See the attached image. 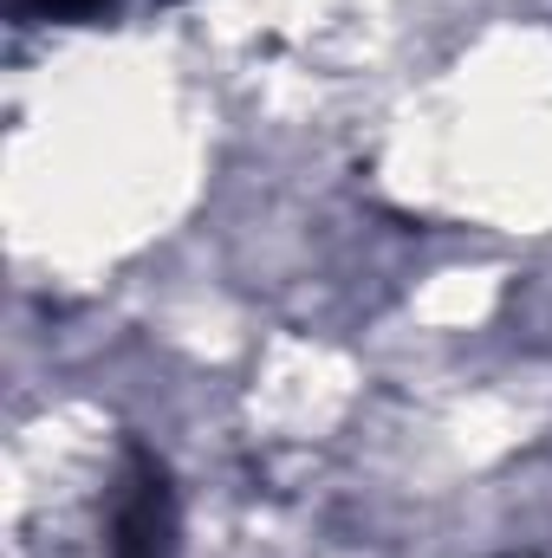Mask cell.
Returning a JSON list of instances; mask_svg holds the SVG:
<instances>
[{"instance_id":"1","label":"cell","mask_w":552,"mask_h":558,"mask_svg":"<svg viewBox=\"0 0 552 558\" xmlns=\"http://www.w3.org/2000/svg\"><path fill=\"white\" fill-rule=\"evenodd\" d=\"M176 553V494L156 454L131 448L118 507H111V546L105 558H169Z\"/></svg>"},{"instance_id":"2","label":"cell","mask_w":552,"mask_h":558,"mask_svg":"<svg viewBox=\"0 0 552 558\" xmlns=\"http://www.w3.org/2000/svg\"><path fill=\"white\" fill-rule=\"evenodd\" d=\"M111 7H118V0H20L26 20H65V26H72V20H105Z\"/></svg>"}]
</instances>
